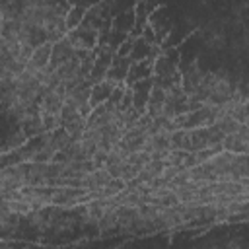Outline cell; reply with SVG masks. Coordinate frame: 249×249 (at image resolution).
I'll list each match as a JSON object with an SVG mask.
<instances>
[{"instance_id":"obj_2","label":"cell","mask_w":249,"mask_h":249,"mask_svg":"<svg viewBox=\"0 0 249 249\" xmlns=\"http://www.w3.org/2000/svg\"><path fill=\"white\" fill-rule=\"evenodd\" d=\"M86 10H88V8H84V6H80V4L72 6V8L66 12V27H68V29L78 27L80 21H82L84 16H86Z\"/></svg>"},{"instance_id":"obj_1","label":"cell","mask_w":249,"mask_h":249,"mask_svg":"<svg viewBox=\"0 0 249 249\" xmlns=\"http://www.w3.org/2000/svg\"><path fill=\"white\" fill-rule=\"evenodd\" d=\"M152 47H154V45H150V43L140 35V37H136V39L132 41V49H130L128 58H130L132 62H134V60H144V58L150 56Z\"/></svg>"}]
</instances>
